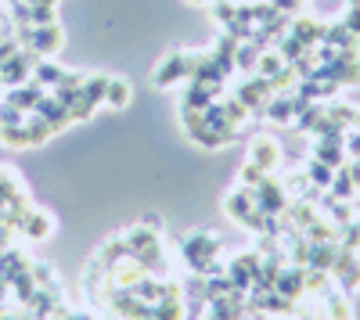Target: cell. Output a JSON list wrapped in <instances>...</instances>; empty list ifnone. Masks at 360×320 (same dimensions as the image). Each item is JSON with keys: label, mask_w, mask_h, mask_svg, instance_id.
<instances>
[{"label": "cell", "mask_w": 360, "mask_h": 320, "mask_svg": "<svg viewBox=\"0 0 360 320\" xmlns=\"http://www.w3.org/2000/svg\"><path fill=\"white\" fill-rule=\"evenodd\" d=\"M342 140H346V155L349 159H360V126L349 130V133H342Z\"/></svg>", "instance_id": "5bb4252c"}, {"label": "cell", "mask_w": 360, "mask_h": 320, "mask_svg": "<svg viewBox=\"0 0 360 320\" xmlns=\"http://www.w3.org/2000/svg\"><path fill=\"white\" fill-rule=\"evenodd\" d=\"M130 101H134V86H130L127 79H108V86H105V105H108L112 112H123Z\"/></svg>", "instance_id": "9c48e42d"}, {"label": "cell", "mask_w": 360, "mask_h": 320, "mask_svg": "<svg viewBox=\"0 0 360 320\" xmlns=\"http://www.w3.org/2000/svg\"><path fill=\"white\" fill-rule=\"evenodd\" d=\"M217 252H220V245H217V238H209V234H191L184 241V259H188V267H195V270H213L209 259H217Z\"/></svg>", "instance_id": "7a4b0ae2"}, {"label": "cell", "mask_w": 360, "mask_h": 320, "mask_svg": "<svg viewBox=\"0 0 360 320\" xmlns=\"http://www.w3.org/2000/svg\"><path fill=\"white\" fill-rule=\"evenodd\" d=\"M22 230H25L29 241H44V238H51L54 220H51V213H44V209H29V213L22 216Z\"/></svg>", "instance_id": "52a82bcc"}, {"label": "cell", "mask_w": 360, "mask_h": 320, "mask_svg": "<svg viewBox=\"0 0 360 320\" xmlns=\"http://www.w3.org/2000/svg\"><path fill=\"white\" fill-rule=\"evenodd\" d=\"M180 79H188V54L173 51V54L162 58V65L155 69V86H173Z\"/></svg>", "instance_id": "277c9868"}, {"label": "cell", "mask_w": 360, "mask_h": 320, "mask_svg": "<svg viewBox=\"0 0 360 320\" xmlns=\"http://www.w3.org/2000/svg\"><path fill=\"white\" fill-rule=\"evenodd\" d=\"M252 194H256V206L266 213V216H274V213H281L285 209V201H288V194H285V187L281 184H274L270 177H263L256 187H252Z\"/></svg>", "instance_id": "3957f363"}, {"label": "cell", "mask_w": 360, "mask_h": 320, "mask_svg": "<svg viewBox=\"0 0 360 320\" xmlns=\"http://www.w3.org/2000/svg\"><path fill=\"white\" fill-rule=\"evenodd\" d=\"M263 112V119H270V123H292V112H299V101H288V98H281V101H270V105H263L259 108Z\"/></svg>", "instance_id": "30bf717a"}, {"label": "cell", "mask_w": 360, "mask_h": 320, "mask_svg": "<svg viewBox=\"0 0 360 320\" xmlns=\"http://www.w3.org/2000/svg\"><path fill=\"white\" fill-rule=\"evenodd\" d=\"M314 159H321L324 166H342V159H346V140H342V133H324V140L314 148Z\"/></svg>", "instance_id": "8992f818"}, {"label": "cell", "mask_w": 360, "mask_h": 320, "mask_svg": "<svg viewBox=\"0 0 360 320\" xmlns=\"http://www.w3.org/2000/svg\"><path fill=\"white\" fill-rule=\"evenodd\" d=\"M249 162H256L263 173H270V169H278V162H281V148L270 137H256L249 144Z\"/></svg>", "instance_id": "5b68a950"}, {"label": "cell", "mask_w": 360, "mask_h": 320, "mask_svg": "<svg viewBox=\"0 0 360 320\" xmlns=\"http://www.w3.org/2000/svg\"><path fill=\"white\" fill-rule=\"evenodd\" d=\"M238 180H242L245 187H256V184L263 180V169H259L256 162H245V166H242V177H238Z\"/></svg>", "instance_id": "7c38bea8"}, {"label": "cell", "mask_w": 360, "mask_h": 320, "mask_svg": "<svg viewBox=\"0 0 360 320\" xmlns=\"http://www.w3.org/2000/svg\"><path fill=\"white\" fill-rule=\"evenodd\" d=\"M37 79L40 83H58V79H62V72H58L54 65H37Z\"/></svg>", "instance_id": "2e32d148"}, {"label": "cell", "mask_w": 360, "mask_h": 320, "mask_svg": "<svg viewBox=\"0 0 360 320\" xmlns=\"http://www.w3.org/2000/svg\"><path fill=\"white\" fill-rule=\"evenodd\" d=\"M188 4H195V8H205V4H217V0H188Z\"/></svg>", "instance_id": "ffe728a7"}, {"label": "cell", "mask_w": 360, "mask_h": 320, "mask_svg": "<svg viewBox=\"0 0 360 320\" xmlns=\"http://www.w3.org/2000/svg\"><path fill=\"white\" fill-rule=\"evenodd\" d=\"M270 94H274L270 79H266V76H256L252 83H245L242 91H238V101H242L245 108H256V112H259V108H263V101H266Z\"/></svg>", "instance_id": "ba28073f"}, {"label": "cell", "mask_w": 360, "mask_h": 320, "mask_svg": "<svg viewBox=\"0 0 360 320\" xmlns=\"http://www.w3.org/2000/svg\"><path fill=\"white\" fill-rule=\"evenodd\" d=\"M292 36H295V44H317L321 36H324V25L321 22H314V18H299L295 22V29H292Z\"/></svg>", "instance_id": "8fae6325"}, {"label": "cell", "mask_w": 360, "mask_h": 320, "mask_svg": "<svg viewBox=\"0 0 360 320\" xmlns=\"http://www.w3.org/2000/svg\"><path fill=\"white\" fill-rule=\"evenodd\" d=\"M346 245H349V252H356L360 248V220H353V223H346Z\"/></svg>", "instance_id": "9a60e30c"}, {"label": "cell", "mask_w": 360, "mask_h": 320, "mask_svg": "<svg viewBox=\"0 0 360 320\" xmlns=\"http://www.w3.org/2000/svg\"><path fill=\"white\" fill-rule=\"evenodd\" d=\"M25 4H33V8H58V0H25Z\"/></svg>", "instance_id": "d6986e66"}, {"label": "cell", "mask_w": 360, "mask_h": 320, "mask_svg": "<svg viewBox=\"0 0 360 320\" xmlns=\"http://www.w3.org/2000/svg\"><path fill=\"white\" fill-rule=\"evenodd\" d=\"M328 309H332L335 320H349V306H346L342 299H332V302H328Z\"/></svg>", "instance_id": "e0dca14e"}, {"label": "cell", "mask_w": 360, "mask_h": 320, "mask_svg": "<svg viewBox=\"0 0 360 320\" xmlns=\"http://www.w3.org/2000/svg\"><path fill=\"white\" fill-rule=\"evenodd\" d=\"M353 36H360V0H349V11H346V22H342Z\"/></svg>", "instance_id": "4fadbf2b"}, {"label": "cell", "mask_w": 360, "mask_h": 320, "mask_svg": "<svg viewBox=\"0 0 360 320\" xmlns=\"http://www.w3.org/2000/svg\"><path fill=\"white\" fill-rule=\"evenodd\" d=\"M22 29H25L22 40H25L29 54H37V58H54L58 51H62V44H65L62 29H58L54 22L51 25H22Z\"/></svg>", "instance_id": "6da1fadb"}, {"label": "cell", "mask_w": 360, "mask_h": 320, "mask_svg": "<svg viewBox=\"0 0 360 320\" xmlns=\"http://www.w3.org/2000/svg\"><path fill=\"white\" fill-rule=\"evenodd\" d=\"M346 173H349V180H353V187L360 191V159H353V162L346 166Z\"/></svg>", "instance_id": "ac0fdd59"}]
</instances>
